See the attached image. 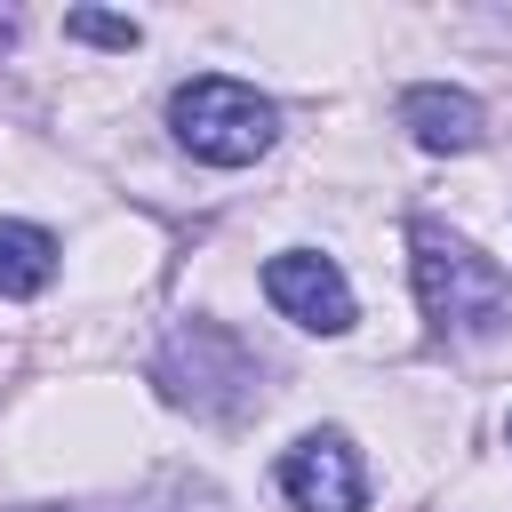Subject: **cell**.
<instances>
[{
	"mask_svg": "<svg viewBox=\"0 0 512 512\" xmlns=\"http://www.w3.org/2000/svg\"><path fill=\"white\" fill-rule=\"evenodd\" d=\"M408 272H416L424 328L440 344H480L512 328V272L472 240H456L448 224H408Z\"/></svg>",
	"mask_w": 512,
	"mask_h": 512,
	"instance_id": "1",
	"label": "cell"
},
{
	"mask_svg": "<svg viewBox=\"0 0 512 512\" xmlns=\"http://www.w3.org/2000/svg\"><path fill=\"white\" fill-rule=\"evenodd\" d=\"M168 136L200 160V168H248L280 144V104L232 72H200L168 96Z\"/></svg>",
	"mask_w": 512,
	"mask_h": 512,
	"instance_id": "2",
	"label": "cell"
},
{
	"mask_svg": "<svg viewBox=\"0 0 512 512\" xmlns=\"http://www.w3.org/2000/svg\"><path fill=\"white\" fill-rule=\"evenodd\" d=\"M264 296H272V312L296 320L304 336H344V328H352V280H344V264L320 256V248H280V256L264 264Z\"/></svg>",
	"mask_w": 512,
	"mask_h": 512,
	"instance_id": "3",
	"label": "cell"
},
{
	"mask_svg": "<svg viewBox=\"0 0 512 512\" xmlns=\"http://www.w3.org/2000/svg\"><path fill=\"white\" fill-rule=\"evenodd\" d=\"M272 480L296 512H368V464L344 432H304Z\"/></svg>",
	"mask_w": 512,
	"mask_h": 512,
	"instance_id": "4",
	"label": "cell"
},
{
	"mask_svg": "<svg viewBox=\"0 0 512 512\" xmlns=\"http://www.w3.org/2000/svg\"><path fill=\"white\" fill-rule=\"evenodd\" d=\"M400 128H408L424 152H480V144H488V112H480V96L440 88V80H416V88L400 96Z\"/></svg>",
	"mask_w": 512,
	"mask_h": 512,
	"instance_id": "5",
	"label": "cell"
},
{
	"mask_svg": "<svg viewBox=\"0 0 512 512\" xmlns=\"http://www.w3.org/2000/svg\"><path fill=\"white\" fill-rule=\"evenodd\" d=\"M48 280H56V232H40V224H24V216H0V296L24 304V296H40Z\"/></svg>",
	"mask_w": 512,
	"mask_h": 512,
	"instance_id": "6",
	"label": "cell"
},
{
	"mask_svg": "<svg viewBox=\"0 0 512 512\" xmlns=\"http://www.w3.org/2000/svg\"><path fill=\"white\" fill-rule=\"evenodd\" d=\"M64 32H72V40H96V48H136V40H144L136 16H104V8H72Z\"/></svg>",
	"mask_w": 512,
	"mask_h": 512,
	"instance_id": "7",
	"label": "cell"
},
{
	"mask_svg": "<svg viewBox=\"0 0 512 512\" xmlns=\"http://www.w3.org/2000/svg\"><path fill=\"white\" fill-rule=\"evenodd\" d=\"M504 440H512V424H504Z\"/></svg>",
	"mask_w": 512,
	"mask_h": 512,
	"instance_id": "8",
	"label": "cell"
}]
</instances>
